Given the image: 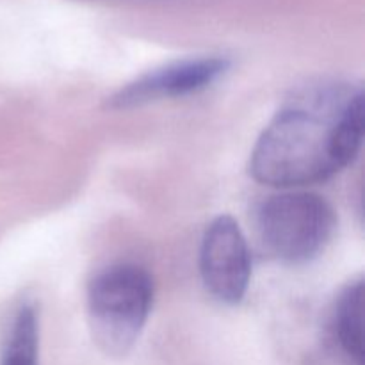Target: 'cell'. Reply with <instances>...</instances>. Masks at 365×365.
<instances>
[{"mask_svg": "<svg viewBox=\"0 0 365 365\" xmlns=\"http://www.w3.org/2000/svg\"><path fill=\"white\" fill-rule=\"evenodd\" d=\"M365 96L349 84H316L289 100L267 123L250 160L260 184L296 189L321 184L359 155Z\"/></svg>", "mask_w": 365, "mask_h": 365, "instance_id": "1", "label": "cell"}, {"mask_svg": "<svg viewBox=\"0 0 365 365\" xmlns=\"http://www.w3.org/2000/svg\"><path fill=\"white\" fill-rule=\"evenodd\" d=\"M153 305V278L135 264H116L88 287L93 342L109 356H125L141 337Z\"/></svg>", "mask_w": 365, "mask_h": 365, "instance_id": "2", "label": "cell"}, {"mask_svg": "<svg viewBox=\"0 0 365 365\" xmlns=\"http://www.w3.org/2000/svg\"><path fill=\"white\" fill-rule=\"evenodd\" d=\"M255 223L264 248L274 259L307 264L327 248L337 216L323 196L285 189L260 203Z\"/></svg>", "mask_w": 365, "mask_h": 365, "instance_id": "3", "label": "cell"}, {"mask_svg": "<svg viewBox=\"0 0 365 365\" xmlns=\"http://www.w3.org/2000/svg\"><path fill=\"white\" fill-rule=\"evenodd\" d=\"M200 274L217 302L237 305L245 299L252 280V255L234 217L217 216L207 227L200 248Z\"/></svg>", "mask_w": 365, "mask_h": 365, "instance_id": "4", "label": "cell"}, {"mask_svg": "<svg viewBox=\"0 0 365 365\" xmlns=\"http://www.w3.org/2000/svg\"><path fill=\"white\" fill-rule=\"evenodd\" d=\"M230 68V61L220 56L187 57L155 68L128 82L110 96V109H134L160 100L182 98L200 93L220 81Z\"/></svg>", "mask_w": 365, "mask_h": 365, "instance_id": "5", "label": "cell"}, {"mask_svg": "<svg viewBox=\"0 0 365 365\" xmlns=\"http://www.w3.org/2000/svg\"><path fill=\"white\" fill-rule=\"evenodd\" d=\"M334 337L355 365H364V280L351 282L339 294L334 310Z\"/></svg>", "mask_w": 365, "mask_h": 365, "instance_id": "6", "label": "cell"}, {"mask_svg": "<svg viewBox=\"0 0 365 365\" xmlns=\"http://www.w3.org/2000/svg\"><path fill=\"white\" fill-rule=\"evenodd\" d=\"M38 362L39 312L34 303H21L9 324L0 365H38Z\"/></svg>", "mask_w": 365, "mask_h": 365, "instance_id": "7", "label": "cell"}]
</instances>
